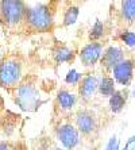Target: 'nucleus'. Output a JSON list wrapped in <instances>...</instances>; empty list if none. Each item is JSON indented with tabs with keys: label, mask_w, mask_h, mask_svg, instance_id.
I'll use <instances>...</instances> for the list:
<instances>
[{
	"label": "nucleus",
	"mask_w": 135,
	"mask_h": 150,
	"mask_svg": "<svg viewBox=\"0 0 135 150\" xmlns=\"http://www.w3.org/2000/svg\"><path fill=\"white\" fill-rule=\"evenodd\" d=\"M54 8L56 6L53 0H49L47 3H38L33 7H28L23 30L34 33V34L50 33L54 28V14H56Z\"/></svg>",
	"instance_id": "obj_1"
},
{
	"label": "nucleus",
	"mask_w": 135,
	"mask_h": 150,
	"mask_svg": "<svg viewBox=\"0 0 135 150\" xmlns=\"http://www.w3.org/2000/svg\"><path fill=\"white\" fill-rule=\"evenodd\" d=\"M16 107L23 112H35L42 107L45 100L41 96L37 81L33 77H24L20 84L10 91Z\"/></svg>",
	"instance_id": "obj_2"
},
{
	"label": "nucleus",
	"mask_w": 135,
	"mask_h": 150,
	"mask_svg": "<svg viewBox=\"0 0 135 150\" xmlns=\"http://www.w3.org/2000/svg\"><path fill=\"white\" fill-rule=\"evenodd\" d=\"M27 4L24 0H0V25L8 31L23 30L27 15Z\"/></svg>",
	"instance_id": "obj_3"
},
{
	"label": "nucleus",
	"mask_w": 135,
	"mask_h": 150,
	"mask_svg": "<svg viewBox=\"0 0 135 150\" xmlns=\"http://www.w3.org/2000/svg\"><path fill=\"white\" fill-rule=\"evenodd\" d=\"M23 59L16 53H8L0 61V88L12 91L24 79Z\"/></svg>",
	"instance_id": "obj_4"
},
{
	"label": "nucleus",
	"mask_w": 135,
	"mask_h": 150,
	"mask_svg": "<svg viewBox=\"0 0 135 150\" xmlns=\"http://www.w3.org/2000/svg\"><path fill=\"white\" fill-rule=\"evenodd\" d=\"M56 139L66 150H74L81 142V134L72 122H62L54 129Z\"/></svg>",
	"instance_id": "obj_5"
},
{
	"label": "nucleus",
	"mask_w": 135,
	"mask_h": 150,
	"mask_svg": "<svg viewBox=\"0 0 135 150\" xmlns=\"http://www.w3.org/2000/svg\"><path fill=\"white\" fill-rule=\"evenodd\" d=\"M103 42H88L78 50L77 57L84 68H95L100 62V58L104 53Z\"/></svg>",
	"instance_id": "obj_6"
},
{
	"label": "nucleus",
	"mask_w": 135,
	"mask_h": 150,
	"mask_svg": "<svg viewBox=\"0 0 135 150\" xmlns=\"http://www.w3.org/2000/svg\"><path fill=\"white\" fill-rule=\"evenodd\" d=\"M111 76L118 85H120L122 88H128L135 77V61L126 57L112 69Z\"/></svg>",
	"instance_id": "obj_7"
},
{
	"label": "nucleus",
	"mask_w": 135,
	"mask_h": 150,
	"mask_svg": "<svg viewBox=\"0 0 135 150\" xmlns=\"http://www.w3.org/2000/svg\"><path fill=\"white\" fill-rule=\"evenodd\" d=\"M97 118L93 111L88 108H80L74 114V126L80 131V134L84 137L93 135L97 130Z\"/></svg>",
	"instance_id": "obj_8"
},
{
	"label": "nucleus",
	"mask_w": 135,
	"mask_h": 150,
	"mask_svg": "<svg viewBox=\"0 0 135 150\" xmlns=\"http://www.w3.org/2000/svg\"><path fill=\"white\" fill-rule=\"evenodd\" d=\"M124 58H126V53L123 47H120L118 45H110L104 49V53L100 58L99 65L101 67V69L104 72L111 74L112 69Z\"/></svg>",
	"instance_id": "obj_9"
},
{
	"label": "nucleus",
	"mask_w": 135,
	"mask_h": 150,
	"mask_svg": "<svg viewBox=\"0 0 135 150\" xmlns=\"http://www.w3.org/2000/svg\"><path fill=\"white\" fill-rule=\"evenodd\" d=\"M99 77L95 73H84L83 79L77 85V96L83 101H90L97 93Z\"/></svg>",
	"instance_id": "obj_10"
},
{
	"label": "nucleus",
	"mask_w": 135,
	"mask_h": 150,
	"mask_svg": "<svg viewBox=\"0 0 135 150\" xmlns=\"http://www.w3.org/2000/svg\"><path fill=\"white\" fill-rule=\"evenodd\" d=\"M77 101H78V96L66 88H61L56 95V103L61 111L69 112L74 110V107L77 105Z\"/></svg>",
	"instance_id": "obj_11"
},
{
	"label": "nucleus",
	"mask_w": 135,
	"mask_h": 150,
	"mask_svg": "<svg viewBox=\"0 0 135 150\" xmlns=\"http://www.w3.org/2000/svg\"><path fill=\"white\" fill-rule=\"evenodd\" d=\"M53 59L57 65H62V64H70L74 61L77 53L76 50L65 45V43H57L53 47Z\"/></svg>",
	"instance_id": "obj_12"
},
{
	"label": "nucleus",
	"mask_w": 135,
	"mask_h": 150,
	"mask_svg": "<svg viewBox=\"0 0 135 150\" xmlns=\"http://www.w3.org/2000/svg\"><path fill=\"white\" fill-rule=\"evenodd\" d=\"M127 99H128V91L126 88H123V89H116V91L114 92V95L108 99L110 111H111L114 115L120 114V112L124 110L126 104H127Z\"/></svg>",
	"instance_id": "obj_13"
},
{
	"label": "nucleus",
	"mask_w": 135,
	"mask_h": 150,
	"mask_svg": "<svg viewBox=\"0 0 135 150\" xmlns=\"http://www.w3.org/2000/svg\"><path fill=\"white\" fill-rule=\"evenodd\" d=\"M116 91V83H115L114 77L111 74H103L99 77V87H97V93L101 98L110 99Z\"/></svg>",
	"instance_id": "obj_14"
},
{
	"label": "nucleus",
	"mask_w": 135,
	"mask_h": 150,
	"mask_svg": "<svg viewBox=\"0 0 135 150\" xmlns=\"http://www.w3.org/2000/svg\"><path fill=\"white\" fill-rule=\"evenodd\" d=\"M120 15L127 25L135 23V0H120Z\"/></svg>",
	"instance_id": "obj_15"
},
{
	"label": "nucleus",
	"mask_w": 135,
	"mask_h": 150,
	"mask_svg": "<svg viewBox=\"0 0 135 150\" xmlns=\"http://www.w3.org/2000/svg\"><path fill=\"white\" fill-rule=\"evenodd\" d=\"M107 34V27L105 23L100 19H96L92 27L88 31V41L89 42H101V39Z\"/></svg>",
	"instance_id": "obj_16"
},
{
	"label": "nucleus",
	"mask_w": 135,
	"mask_h": 150,
	"mask_svg": "<svg viewBox=\"0 0 135 150\" xmlns=\"http://www.w3.org/2000/svg\"><path fill=\"white\" fill-rule=\"evenodd\" d=\"M80 16V7L78 6H68L64 10L62 14V26L64 27H70L76 25Z\"/></svg>",
	"instance_id": "obj_17"
},
{
	"label": "nucleus",
	"mask_w": 135,
	"mask_h": 150,
	"mask_svg": "<svg viewBox=\"0 0 135 150\" xmlns=\"http://www.w3.org/2000/svg\"><path fill=\"white\" fill-rule=\"evenodd\" d=\"M118 39L126 47H128V49H131V50H135V31L134 30H130V28H123V30H120L118 34Z\"/></svg>",
	"instance_id": "obj_18"
},
{
	"label": "nucleus",
	"mask_w": 135,
	"mask_h": 150,
	"mask_svg": "<svg viewBox=\"0 0 135 150\" xmlns=\"http://www.w3.org/2000/svg\"><path fill=\"white\" fill-rule=\"evenodd\" d=\"M84 73H81V72H78L77 69H70L68 73L65 74V83L68 84V85H70V87H77L80 84V81H81V79H83Z\"/></svg>",
	"instance_id": "obj_19"
},
{
	"label": "nucleus",
	"mask_w": 135,
	"mask_h": 150,
	"mask_svg": "<svg viewBox=\"0 0 135 150\" xmlns=\"http://www.w3.org/2000/svg\"><path fill=\"white\" fill-rule=\"evenodd\" d=\"M103 150H120V139L116 135H112L108 139L107 145H105V147Z\"/></svg>",
	"instance_id": "obj_20"
},
{
	"label": "nucleus",
	"mask_w": 135,
	"mask_h": 150,
	"mask_svg": "<svg viewBox=\"0 0 135 150\" xmlns=\"http://www.w3.org/2000/svg\"><path fill=\"white\" fill-rule=\"evenodd\" d=\"M120 150H135V135L128 137L124 145L120 147Z\"/></svg>",
	"instance_id": "obj_21"
},
{
	"label": "nucleus",
	"mask_w": 135,
	"mask_h": 150,
	"mask_svg": "<svg viewBox=\"0 0 135 150\" xmlns=\"http://www.w3.org/2000/svg\"><path fill=\"white\" fill-rule=\"evenodd\" d=\"M0 150H14L12 145H11L8 141H0Z\"/></svg>",
	"instance_id": "obj_22"
},
{
	"label": "nucleus",
	"mask_w": 135,
	"mask_h": 150,
	"mask_svg": "<svg viewBox=\"0 0 135 150\" xmlns=\"http://www.w3.org/2000/svg\"><path fill=\"white\" fill-rule=\"evenodd\" d=\"M131 95H132V98L135 99V87H134V89H132V93Z\"/></svg>",
	"instance_id": "obj_23"
},
{
	"label": "nucleus",
	"mask_w": 135,
	"mask_h": 150,
	"mask_svg": "<svg viewBox=\"0 0 135 150\" xmlns=\"http://www.w3.org/2000/svg\"><path fill=\"white\" fill-rule=\"evenodd\" d=\"M1 58H3V54H1V47H0V61H1Z\"/></svg>",
	"instance_id": "obj_24"
},
{
	"label": "nucleus",
	"mask_w": 135,
	"mask_h": 150,
	"mask_svg": "<svg viewBox=\"0 0 135 150\" xmlns=\"http://www.w3.org/2000/svg\"><path fill=\"white\" fill-rule=\"evenodd\" d=\"M54 150H66V149H64V147H56Z\"/></svg>",
	"instance_id": "obj_25"
}]
</instances>
